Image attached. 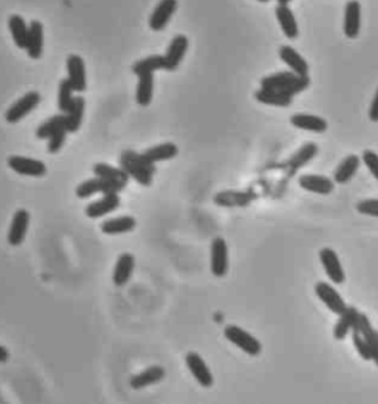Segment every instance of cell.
I'll list each match as a JSON object with an SVG mask.
<instances>
[{
	"instance_id": "6da1fadb",
	"label": "cell",
	"mask_w": 378,
	"mask_h": 404,
	"mask_svg": "<svg viewBox=\"0 0 378 404\" xmlns=\"http://www.w3.org/2000/svg\"><path fill=\"white\" fill-rule=\"evenodd\" d=\"M120 168L143 187H150L152 184V177L157 172L155 163L150 161L143 154H138L132 150L121 153Z\"/></svg>"
},
{
	"instance_id": "7a4b0ae2",
	"label": "cell",
	"mask_w": 378,
	"mask_h": 404,
	"mask_svg": "<svg viewBox=\"0 0 378 404\" xmlns=\"http://www.w3.org/2000/svg\"><path fill=\"white\" fill-rule=\"evenodd\" d=\"M310 85L309 76H298L294 71H279L266 76L260 82V88L283 92L288 96H294L306 91Z\"/></svg>"
},
{
	"instance_id": "3957f363",
	"label": "cell",
	"mask_w": 378,
	"mask_h": 404,
	"mask_svg": "<svg viewBox=\"0 0 378 404\" xmlns=\"http://www.w3.org/2000/svg\"><path fill=\"white\" fill-rule=\"evenodd\" d=\"M374 329L371 326V322L368 317L362 313L357 314V319L352 327V336H353V344L357 354L361 355L362 360H371V350L370 344L373 338Z\"/></svg>"
},
{
	"instance_id": "277c9868",
	"label": "cell",
	"mask_w": 378,
	"mask_h": 404,
	"mask_svg": "<svg viewBox=\"0 0 378 404\" xmlns=\"http://www.w3.org/2000/svg\"><path fill=\"white\" fill-rule=\"evenodd\" d=\"M225 338L237 345L239 350L244 351L248 355H259L261 352V344L255 338L253 335H250L244 329H241L238 326H226L225 327Z\"/></svg>"
},
{
	"instance_id": "5b68a950",
	"label": "cell",
	"mask_w": 378,
	"mask_h": 404,
	"mask_svg": "<svg viewBox=\"0 0 378 404\" xmlns=\"http://www.w3.org/2000/svg\"><path fill=\"white\" fill-rule=\"evenodd\" d=\"M42 101V96L38 92H28L21 100H18L11 105V109L6 111V122L18 123L23 120L27 114H30Z\"/></svg>"
},
{
	"instance_id": "8992f818",
	"label": "cell",
	"mask_w": 378,
	"mask_h": 404,
	"mask_svg": "<svg viewBox=\"0 0 378 404\" xmlns=\"http://www.w3.org/2000/svg\"><path fill=\"white\" fill-rule=\"evenodd\" d=\"M319 258H321L325 274L328 276L329 280H331V283L343 284L346 280V276L340 259H338V255L334 250L331 247H324L321 252H319Z\"/></svg>"
},
{
	"instance_id": "52a82bcc",
	"label": "cell",
	"mask_w": 378,
	"mask_h": 404,
	"mask_svg": "<svg viewBox=\"0 0 378 404\" xmlns=\"http://www.w3.org/2000/svg\"><path fill=\"white\" fill-rule=\"evenodd\" d=\"M315 293L319 300H321L327 305L328 310L337 315H340L347 308L342 295L338 293L329 283H325V282L316 283Z\"/></svg>"
},
{
	"instance_id": "ba28073f",
	"label": "cell",
	"mask_w": 378,
	"mask_h": 404,
	"mask_svg": "<svg viewBox=\"0 0 378 404\" xmlns=\"http://www.w3.org/2000/svg\"><path fill=\"white\" fill-rule=\"evenodd\" d=\"M228 268V245L222 237H216L211 243V273L216 277H225Z\"/></svg>"
},
{
	"instance_id": "9c48e42d",
	"label": "cell",
	"mask_w": 378,
	"mask_h": 404,
	"mask_svg": "<svg viewBox=\"0 0 378 404\" xmlns=\"http://www.w3.org/2000/svg\"><path fill=\"white\" fill-rule=\"evenodd\" d=\"M8 165L12 170L19 173V175L36 177V178L46 175V166L40 160L21 157V156H12L8 160Z\"/></svg>"
},
{
	"instance_id": "30bf717a",
	"label": "cell",
	"mask_w": 378,
	"mask_h": 404,
	"mask_svg": "<svg viewBox=\"0 0 378 404\" xmlns=\"http://www.w3.org/2000/svg\"><path fill=\"white\" fill-rule=\"evenodd\" d=\"M178 0H160V3L155 6L154 12L150 18V27L154 32H161L166 28L173 14L176 12Z\"/></svg>"
},
{
	"instance_id": "8fae6325",
	"label": "cell",
	"mask_w": 378,
	"mask_h": 404,
	"mask_svg": "<svg viewBox=\"0 0 378 404\" xmlns=\"http://www.w3.org/2000/svg\"><path fill=\"white\" fill-rule=\"evenodd\" d=\"M343 32L346 37L356 38L361 32V3L357 0H349L344 8Z\"/></svg>"
},
{
	"instance_id": "7c38bea8",
	"label": "cell",
	"mask_w": 378,
	"mask_h": 404,
	"mask_svg": "<svg viewBox=\"0 0 378 404\" xmlns=\"http://www.w3.org/2000/svg\"><path fill=\"white\" fill-rule=\"evenodd\" d=\"M120 191L121 190L119 187H115L114 184H111L110 181H106L101 177H95L92 179L84 181L83 184H80L75 190L77 197H80V199H87V197L96 194V192L110 194V192H120Z\"/></svg>"
},
{
	"instance_id": "4fadbf2b",
	"label": "cell",
	"mask_w": 378,
	"mask_h": 404,
	"mask_svg": "<svg viewBox=\"0 0 378 404\" xmlns=\"http://www.w3.org/2000/svg\"><path fill=\"white\" fill-rule=\"evenodd\" d=\"M188 37L183 34H178L173 37V41L170 42L167 52H166V61H167V71H174L178 70V67L180 65L183 56H185L188 51Z\"/></svg>"
},
{
	"instance_id": "5bb4252c",
	"label": "cell",
	"mask_w": 378,
	"mask_h": 404,
	"mask_svg": "<svg viewBox=\"0 0 378 404\" xmlns=\"http://www.w3.org/2000/svg\"><path fill=\"white\" fill-rule=\"evenodd\" d=\"M67 70H69V80L71 82L75 92H84L87 88L86 82V67L83 58L79 55H70L67 60Z\"/></svg>"
},
{
	"instance_id": "9a60e30c",
	"label": "cell",
	"mask_w": 378,
	"mask_h": 404,
	"mask_svg": "<svg viewBox=\"0 0 378 404\" xmlns=\"http://www.w3.org/2000/svg\"><path fill=\"white\" fill-rule=\"evenodd\" d=\"M120 206V196L119 192H110V194H104L102 199L93 201L89 206L86 207V215L96 219L111 214L115 209H119Z\"/></svg>"
},
{
	"instance_id": "2e32d148",
	"label": "cell",
	"mask_w": 378,
	"mask_h": 404,
	"mask_svg": "<svg viewBox=\"0 0 378 404\" xmlns=\"http://www.w3.org/2000/svg\"><path fill=\"white\" fill-rule=\"evenodd\" d=\"M187 366L189 372L192 373V377L197 379V382L204 388H210L213 385V374L209 369V366L206 361L202 360L198 354L196 352H189L187 355Z\"/></svg>"
},
{
	"instance_id": "e0dca14e",
	"label": "cell",
	"mask_w": 378,
	"mask_h": 404,
	"mask_svg": "<svg viewBox=\"0 0 378 404\" xmlns=\"http://www.w3.org/2000/svg\"><path fill=\"white\" fill-rule=\"evenodd\" d=\"M28 224H30V214L25 209H19L15 212L11 229H9L8 240L11 246H19L27 236Z\"/></svg>"
},
{
	"instance_id": "ac0fdd59",
	"label": "cell",
	"mask_w": 378,
	"mask_h": 404,
	"mask_svg": "<svg viewBox=\"0 0 378 404\" xmlns=\"http://www.w3.org/2000/svg\"><path fill=\"white\" fill-rule=\"evenodd\" d=\"M298 186L306 191L315 192V194H321V196L331 194L334 190V182L331 179L322 175H314V173L300 177Z\"/></svg>"
},
{
	"instance_id": "d6986e66",
	"label": "cell",
	"mask_w": 378,
	"mask_h": 404,
	"mask_svg": "<svg viewBox=\"0 0 378 404\" xmlns=\"http://www.w3.org/2000/svg\"><path fill=\"white\" fill-rule=\"evenodd\" d=\"M275 15L285 37L290 38V41H296L298 37V25L292 8L288 5H278L275 8Z\"/></svg>"
},
{
	"instance_id": "ffe728a7",
	"label": "cell",
	"mask_w": 378,
	"mask_h": 404,
	"mask_svg": "<svg viewBox=\"0 0 378 404\" xmlns=\"http://www.w3.org/2000/svg\"><path fill=\"white\" fill-rule=\"evenodd\" d=\"M279 58L281 61L285 63L292 71H294L298 76H307L309 74V65L305 58L300 55L293 46L284 45L279 47Z\"/></svg>"
},
{
	"instance_id": "44dd1931",
	"label": "cell",
	"mask_w": 378,
	"mask_h": 404,
	"mask_svg": "<svg viewBox=\"0 0 378 404\" xmlns=\"http://www.w3.org/2000/svg\"><path fill=\"white\" fill-rule=\"evenodd\" d=\"M290 122H292L293 126L302 131H309V132H316V133H324L328 129V123L325 119L319 117V115L314 114H293L290 117Z\"/></svg>"
},
{
	"instance_id": "7402d4cb",
	"label": "cell",
	"mask_w": 378,
	"mask_h": 404,
	"mask_svg": "<svg viewBox=\"0 0 378 404\" xmlns=\"http://www.w3.org/2000/svg\"><path fill=\"white\" fill-rule=\"evenodd\" d=\"M93 172L96 177H101L106 181H110L111 184L119 187L121 191L126 188V186H128L129 178H130L121 168H114V166L106 165V163H98V165H95Z\"/></svg>"
},
{
	"instance_id": "603a6c76",
	"label": "cell",
	"mask_w": 378,
	"mask_h": 404,
	"mask_svg": "<svg viewBox=\"0 0 378 404\" xmlns=\"http://www.w3.org/2000/svg\"><path fill=\"white\" fill-rule=\"evenodd\" d=\"M43 25L38 21H32L28 27V38L25 51L33 60H38L43 54Z\"/></svg>"
},
{
	"instance_id": "cb8c5ba5",
	"label": "cell",
	"mask_w": 378,
	"mask_h": 404,
	"mask_svg": "<svg viewBox=\"0 0 378 404\" xmlns=\"http://www.w3.org/2000/svg\"><path fill=\"white\" fill-rule=\"evenodd\" d=\"M253 199L255 196L248 194V192L222 191L215 196V203L222 207H246L253 201Z\"/></svg>"
},
{
	"instance_id": "d4e9b609",
	"label": "cell",
	"mask_w": 378,
	"mask_h": 404,
	"mask_svg": "<svg viewBox=\"0 0 378 404\" xmlns=\"http://www.w3.org/2000/svg\"><path fill=\"white\" fill-rule=\"evenodd\" d=\"M134 268V258L132 254H121L117 264H115L114 268V274H113V282L115 286H124L128 284L130 280L132 273Z\"/></svg>"
},
{
	"instance_id": "484cf974",
	"label": "cell",
	"mask_w": 378,
	"mask_h": 404,
	"mask_svg": "<svg viewBox=\"0 0 378 404\" xmlns=\"http://www.w3.org/2000/svg\"><path fill=\"white\" fill-rule=\"evenodd\" d=\"M86 109V101L83 96H74V101L71 104L70 110L65 113V126L70 133H74L80 129L83 115Z\"/></svg>"
},
{
	"instance_id": "4316f807",
	"label": "cell",
	"mask_w": 378,
	"mask_h": 404,
	"mask_svg": "<svg viewBox=\"0 0 378 404\" xmlns=\"http://www.w3.org/2000/svg\"><path fill=\"white\" fill-rule=\"evenodd\" d=\"M164 377H166V370H164L161 366H152V368L143 370L142 373L137 374V377H133L130 385L133 390H142L150 387V385L163 381Z\"/></svg>"
},
{
	"instance_id": "83f0119b",
	"label": "cell",
	"mask_w": 378,
	"mask_h": 404,
	"mask_svg": "<svg viewBox=\"0 0 378 404\" xmlns=\"http://www.w3.org/2000/svg\"><path fill=\"white\" fill-rule=\"evenodd\" d=\"M255 98L261 104L274 105V107H290V105L293 104V96L265 88H260L259 91H256Z\"/></svg>"
},
{
	"instance_id": "f1b7e54d",
	"label": "cell",
	"mask_w": 378,
	"mask_h": 404,
	"mask_svg": "<svg viewBox=\"0 0 378 404\" xmlns=\"http://www.w3.org/2000/svg\"><path fill=\"white\" fill-rule=\"evenodd\" d=\"M134 227H137V219H134L133 216H120V218L105 221V223H102L101 225V229L104 234L115 236V234L129 233V231L134 229Z\"/></svg>"
},
{
	"instance_id": "f546056e",
	"label": "cell",
	"mask_w": 378,
	"mask_h": 404,
	"mask_svg": "<svg viewBox=\"0 0 378 404\" xmlns=\"http://www.w3.org/2000/svg\"><path fill=\"white\" fill-rule=\"evenodd\" d=\"M361 166V159L356 156V154H352V156L346 157L340 165H338L335 173H334V182H337V184H346V182L351 181L355 173L357 172V169H359Z\"/></svg>"
},
{
	"instance_id": "4dcf8cb0",
	"label": "cell",
	"mask_w": 378,
	"mask_h": 404,
	"mask_svg": "<svg viewBox=\"0 0 378 404\" xmlns=\"http://www.w3.org/2000/svg\"><path fill=\"white\" fill-rule=\"evenodd\" d=\"M357 314H359V311H357L355 306H347L340 314V319H338L334 327V338L337 341H343L347 333L352 332V327L357 319Z\"/></svg>"
},
{
	"instance_id": "1f68e13d",
	"label": "cell",
	"mask_w": 378,
	"mask_h": 404,
	"mask_svg": "<svg viewBox=\"0 0 378 404\" xmlns=\"http://www.w3.org/2000/svg\"><path fill=\"white\" fill-rule=\"evenodd\" d=\"M157 70H167V61L164 55H151L148 58H143V60L138 61L137 64H133L132 67V71L137 76L154 73Z\"/></svg>"
},
{
	"instance_id": "d6a6232c",
	"label": "cell",
	"mask_w": 378,
	"mask_h": 404,
	"mask_svg": "<svg viewBox=\"0 0 378 404\" xmlns=\"http://www.w3.org/2000/svg\"><path fill=\"white\" fill-rule=\"evenodd\" d=\"M138 89H137V101L142 107H147L152 101L154 95V73H145L138 76Z\"/></svg>"
},
{
	"instance_id": "836d02e7",
	"label": "cell",
	"mask_w": 378,
	"mask_h": 404,
	"mask_svg": "<svg viewBox=\"0 0 378 404\" xmlns=\"http://www.w3.org/2000/svg\"><path fill=\"white\" fill-rule=\"evenodd\" d=\"M178 153H179V148L176 147V144L166 142V144H161V146L152 147L148 151H145L143 156L152 163H158V161L170 160L173 157H176Z\"/></svg>"
},
{
	"instance_id": "e575fe53",
	"label": "cell",
	"mask_w": 378,
	"mask_h": 404,
	"mask_svg": "<svg viewBox=\"0 0 378 404\" xmlns=\"http://www.w3.org/2000/svg\"><path fill=\"white\" fill-rule=\"evenodd\" d=\"M9 30H11L15 45L19 49H25L28 38V25L25 24L24 18L19 15H12L9 18Z\"/></svg>"
},
{
	"instance_id": "d590c367",
	"label": "cell",
	"mask_w": 378,
	"mask_h": 404,
	"mask_svg": "<svg viewBox=\"0 0 378 404\" xmlns=\"http://www.w3.org/2000/svg\"><path fill=\"white\" fill-rule=\"evenodd\" d=\"M316 154H318L316 144H312V142L305 144V146L300 148L292 159H290L288 165L290 168H292V170H297L300 168L306 166L307 163L316 156Z\"/></svg>"
},
{
	"instance_id": "8d00e7d4",
	"label": "cell",
	"mask_w": 378,
	"mask_h": 404,
	"mask_svg": "<svg viewBox=\"0 0 378 404\" xmlns=\"http://www.w3.org/2000/svg\"><path fill=\"white\" fill-rule=\"evenodd\" d=\"M73 92H75V91L73 88L71 82L69 79H62L60 82V92H58V107H60L61 113H64V114L70 110L71 104L74 101Z\"/></svg>"
},
{
	"instance_id": "74e56055",
	"label": "cell",
	"mask_w": 378,
	"mask_h": 404,
	"mask_svg": "<svg viewBox=\"0 0 378 404\" xmlns=\"http://www.w3.org/2000/svg\"><path fill=\"white\" fill-rule=\"evenodd\" d=\"M60 126H65V114H56L43 124H40L36 132L37 138L47 139L54 133V131H56Z\"/></svg>"
},
{
	"instance_id": "f35d334b",
	"label": "cell",
	"mask_w": 378,
	"mask_h": 404,
	"mask_svg": "<svg viewBox=\"0 0 378 404\" xmlns=\"http://www.w3.org/2000/svg\"><path fill=\"white\" fill-rule=\"evenodd\" d=\"M67 133H69V131H67V126H60L56 131H54L51 137L47 138L49 139V142H47V150H49V153L55 154L64 147Z\"/></svg>"
},
{
	"instance_id": "ab89813d",
	"label": "cell",
	"mask_w": 378,
	"mask_h": 404,
	"mask_svg": "<svg viewBox=\"0 0 378 404\" xmlns=\"http://www.w3.org/2000/svg\"><path fill=\"white\" fill-rule=\"evenodd\" d=\"M356 210L362 215L378 218V199H366L357 203Z\"/></svg>"
},
{
	"instance_id": "60d3db41",
	"label": "cell",
	"mask_w": 378,
	"mask_h": 404,
	"mask_svg": "<svg viewBox=\"0 0 378 404\" xmlns=\"http://www.w3.org/2000/svg\"><path fill=\"white\" fill-rule=\"evenodd\" d=\"M362 161L365 163L366 168L370 169L373 177L378 181V154L371 150H365L362 154Z\"/></svg>"
},
{
	"instance_id": "b9f144b4",
	"label": "cell",
	"mask_w": 378,
	"mask_h": 404,
	"mask_svg": "<svg viewBox=\"0 0 378 404\" xmlns=\"http://www.w3.org/2000/svg\"><path fill=\"white\" fill-rule=\"evenodd\" d=\"M370 350H371V360L378 366V330H374L373 333Z\"/></svg>"
},
{
	"instance_id": "7bdbcfd3",
	"label": "cell",
	"mask_w": 378,
	"mask_h": 404,
	"mask_svg": "<svg viewBox=\"0 0 378 404\" xmlns=\"http://www.w3.org/2000/svg\"><path fill=\"white\" fill-rule=\"evenodd\" d=\"M370 119L373 122H378V89L374 95V100H373L371 107H370Z\"/></svg>"
},
{
	"instance_id": "ee69618b",
	"label": "cell",
	"mask_w": 378,
	"mask_h": 404,
	"mask_svg": "<svg viewBox=\"0 0 378 404\" xmlns=\"http://www.w3.org/2000/svg\"><path fill=\"white\" fill-rule=\"evenodd\" d=\"M9 359V351L5 348V346L0 345V363H6Z\"/></svg>"
},
{
	"instance_id": "f6af8a7d",
	"label": "cell",
	"mask_w": 378,
	"mask_h": 404,
	"mask_svg": "<svg viewBox=\"0 0 378 404\" xmlns=\"http://www.w3.org/2000/svg\"><path fill=\"white\" fill-rule=\"evenodd\" d=\"M278 2V5H288L290 2H292V0H276Z\"/></svg>"
},
{
	"instance_id": "bcb514c9",
	"label": "cell",
	"mask_w": 378,
	"mask_h": 404,
	"mask_svg": "<svg viewBox=\"0 0 378 404\" xmlns=\"http://www.w3.org/2000/svg\"><path fill=\"white\" fill-rule=\"evenodd\" d=\"M259 2H261V3H268L269 0H259Z\"/></svg>"
}]
</instances>
